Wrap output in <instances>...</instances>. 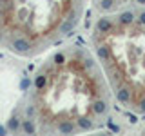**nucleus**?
<instances>
[{
  "instance_id": "4",
  "label": "nucleus",
  "mask_w": 145,
  "mask_h": 136,
  "mask_svg": "<svg viewBox=\"0 0 145 136\" xmlns=\"http://www.w3.org/2000/svg\"><path fill=\"white\" fill-rule=\"evenodd\" d=\"M98 13L120 11L125 7H145V0H93Z\"/></svg>"
},
{
  "instance_id": "2",
  "label": "nucleus",
  "mask_w": 145,
  "mask_h": 136,
  "mask_svg": "<svg viewBox=\"0 0 145 136\" xmlns=\"http://www.w3.org/2000/svg\"><path fill=\"white\" fill-rule=\"evenodd\" d=\"M89 44L114 102L133 118L145 116V7L100 13Z\"/></svg>"
},
{
  "instance_id": "1",
  "label": "nucleus",
  "mask_w": 145,
  "mask_h": 136,
  "mask_svg": "<svg viewBox=\"0 0 145 136\" xmlns=\"http://www.w3.org/2000/svg\"><path fill=\"white\" fill-rule=\"evenodd\" d=\"M112 102L93 51L67 44L36 67L9 129L24 134L93 133L109 124Z\"/></svg>"
},
{
  "instance_id": "3",
  "label": "nucleus",
  "mask_w": 145,
  "mask_h": 136,
  "mask_svg": "<svg viewBox=\"0 0 145 136\" xmlns=\"http://www.w3.org/2000/svg\"><path fill=\"white\" fill-rule=\"evenodd\" d=\"M87 0H0V51L35 58L80 27Z\"/></svg>"
}]
</instances>
